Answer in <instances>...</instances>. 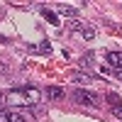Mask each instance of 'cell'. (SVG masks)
Returning <instances> with one entry per match:
<instances>
[{
	"label": "cell",
	"instance_id": "obj_1",
	"mask_svg": "<svg viewBox=\"0 0 122 122\" xmlns=\"http://www.w3.org/2000/svg\"><path fill=\"white\" fill-rule=\"evenodd\" d=\"M42 100V90L34 86H25V88H12L10 93H5V103L10 107H27V105H37Z\"/></svg>",
	"mask_w": 122,
	"mask_h": 122
},
{
	"label": "cell",
	"instance_id": "obj_2",
	"mask_svg": "<svg viewBox=\"0 0 122 122\" xmlns=\"http://www.w3.org/2000/svg\"><path fill=\"white\" fill-rule=\"evenodd\" d=\"M73 100H76L78 105H86V107H98L103 98H100L98 93H90V90H86V88H78L76 93H73Z\"/></svg>",
	"mask_w": 122,
	"mask_h": 122
},
{
	"label": "cell",
	"instance_id": "obj_3",
	"mask_svg": "<svg viewBox=\"0 0 122 122\" xmlns=\"http://www.w3.org/2000/svg\"><path fill=\"white\" fill-rule=\"evenodd\" d=\"M71 29H76V32L83 37V39H93L95 37V29L90 25H81V22H71Z\"/></svg>",
	"mask_w": 122,
	"mask_h": 122
},
{
	"label": "cell",
	"instance_id": "obj_4",
	"mask_svg": "<svg viewBox=\"0 0 122 122\" xmlns=\"http://www.w3.org/2000/svg\"><path fill=\"white\" fill-rule=\"evenodd\" d=\"M0 122H25V117L12 110H0Z\"/></svg>",
	"mask_w": 122,
	"mask_h": 122
},
{
	"label": "cell",
	"instance_id": "obj_5",
	"mask_svg": "<svg viewBox=\"0 0 122 122\" xmlns=\"http://www.w3.org/2000/svg\"><path fill=\"white\" fill-rule=\"evenodd\" d=\"M107 64L122 71V51H107Z\"/></svg>",
	"mask_w": 122,
	"mask_h": 122
},
{
	"label": "cell",
	"instance_id": "obj_6",
	"mask_svg": "<svg viewBox=\"0 0 122 122\" xmlns=\"http://www.w3.org/2000/svg\"><path fill=\"white\" fill-rule=\"evenodd\" d=\"M44 93H46L49 100H61V98H64V88H59V86H49Z\"/></svg>",
	"mask_w": 122,
	"mask_h": 122
},
{
	"label": "cell",
	"instance_id": "obj_7",
	"mask_svg": "<svg viewBox=\"0 0 122 122\" xmlns=\"http://www.w3.org/2000/svg\"><path fill=\"white\" fill-rule=\"evenodd\" d=\"M73 81H76V83H93L95 76L86 73V71H76V73H73Z\"/></svg>",
	"mask_w": 122,
	"mask_h": 122
},
{
	"label": "cell",
	"instance_id": "obj_8",
	"mask_svg": "<svg viewBox=\"0 0 122 122\" xmlns=\"http://www.w3.org/2000/svg\"><path fill=\"white\" fill-rule=\"evenodd\" d=\"M39 12H42V17L46 20V22H51V25H59V15H56V12H51L49 7H42Z\"/></svg>",
	"mask_w": 122,
	"mask_h": 122
},
{
	"label": "cell",
	"instance_id": "obj_9",
	"mask_svg": "<svg viewBox=\"0 0 122 122\" xmlns=\"http://www.w3.org/2000/svg\"><path fill=\"white\" fill-rule=\"evenodd\" d=\"M76 12H78V10L71 7V5H61L59 7V15H66V17H76Z\"/></svg>",
	"mask_w": 122,
	"mask_h": 122
},
{
	"label": "cell",
	"instance_id": "obj_10",
	"mask_svg": "<svg viewBox=\"0 0 122 122\" xmlns=\"http://www.w3.org/2000/svg\"><path fill=\"white\" fill-rule=\"evenodd\" d=\"M105 100H107L110 105H112V110H115V107H122V100H120L115 93H107V95H105Z\"/></svg>",
	"mask_w": 122,
	"mask_h": 122
},
{
	"label": "cell",
	"instance_id": "obj_11",
	"mask_svg": "<svg viewBox=\"0 0 122 122\" xmlns=\"http://www.w3.org/2000/svg\"><path fill=\"white\" fill-rule=\"evenodd\" d=\"M29 49H37V51H42V54H46V51H49V42L44 39V42H39V46H29Z\"/></svg>",
	"mask_w": 122,
	"mask_h": 122
},
{
	"label": "cell",
	"instance_id": "obj_12",
	"mask_svg": "<svg viewBox=\"0 0 122 122\" xmlns=\"http://www.w3.org/2000/svg\"><path fill=\"white\" fill-rule=\"evenodd\" d=\"M90 64H93V54H86V56H83V61H81V66H83V68H88Z\"/></svg>",
	"mask_w": 122,
	"mask_h": 122
},
{
	"label": "cell",
	"instance_id": "obj_13",
	"mask_svg": "<svg viewBox=\"0 0 122 122\" xmlns=\"http://www.w3.org/2000/svg\"><path fill=\"white\" fill-rule=\"evenodd\" d=\"M0 42H3V44H10V39H7V37H3V34H0Z\"/></svg>",
	"mask_w": 122,
	"mask_h": 122
},
{
	"label": "cell",
	"instance_id": "obj_14",
	"mask_svg": "<svg viewBox=\"0 0 122 122\" xmlns=\"http://www.w3.org/2000/svg\"><path fill=\"white\" fill-rule=\"evenodd\" d=\"M115 76H117V78H120V81H122V71H115Z\"/></svg>",
	"mask_w": 122,
	"mask_h": 122
},
{
	"label": "cell",
	"instance_id": "obj_15",
	"mask_svg": "<svg viewBox=\"0 0 122 122\" xmlns=\"http://www.w3.org/2000/svg\"><path fill=\"white\" fill-rule=\"evenodd\" d=\"M0 103H5V95H0Z\"/></svg>",
	"mask_w": 122,
	"mask_h": 122
}]
</instances>
